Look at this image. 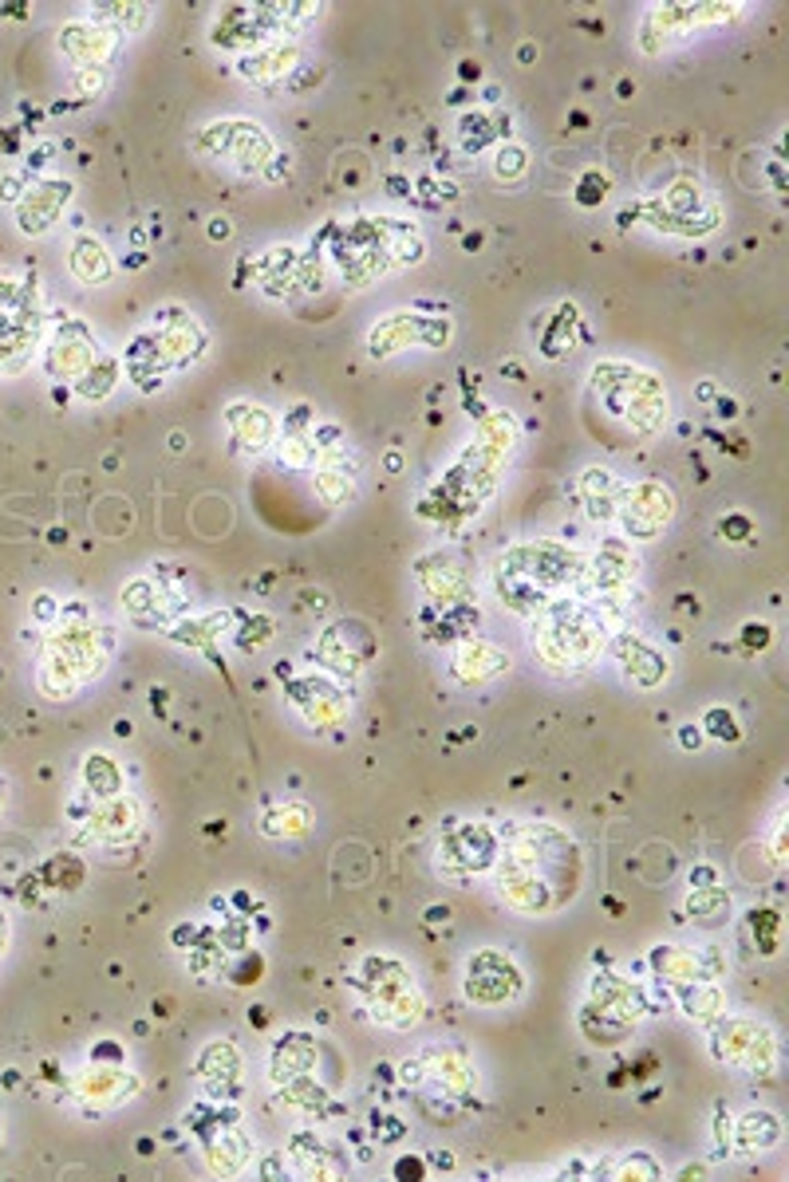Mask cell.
<instances>
[{
  "label": "cell",
  "mask_w": 789,
  "mask_h": 1182,
  "mask_svg": "<svg viewBox=\"0 0 789 1182\" xmlns=\"http://www.w3.org/2000/svg\"><path fill=\"white\" fill-rule=\"evenodd\" d=\"M691 884H715V872L711 867H699V872H691Z\"/></svg>",
  "instance_id": "b9f144b4"
},
{
  "label": "cell",
  "mask_w": 789,
  "mask_h": 1182,
  "mask_svg": "<svg viewBox=\"0 0 789 1182\" xmlns=\"http://www.w3.org/2000/svg\"><path fill=\"white\" fill-rule=\"evenodd\" d=\"M387 190H391V194H411V185H406V178H391V182H387Z\"/></svg>",
  "instance_id": "bcb514c9"
},
{
  "label": "cell",
  "mask_w": 789,
  "mask_h": 1182,
  "mask_svg": "<svg viewBox=\"0 0 789 1182\" xmlns=\"http://www.w3.org/2000/svg\"><path fill=\"white\" fill-rule=\"evenodd\" d=\"M197 1076L206 1080L214 1092L233 1084V1076H238V1049H233V1045H209V1049L202 1052V1060H197Z\"/></svg>",
  "instance_id": "4fadbf2b"
},
{
  "label": "cell",
  "mask_w": 789,
  "mask_h": 1182,
  "mask_svg": "<svg viewBox=\"0 0 789 1182\" xmlns=\"http://www.w3.org/2000/svg\"><path fill=\"white\" fill-rule=\"evenodd\" d=\"M292 1159H296V1167H301L304 1182H343L340 1159L324 1151L320 1143H312L308 1135H301V1140L292 1143Z\"/></svg>",
  "instance_id": "30bf717a"
},
{
  "label": "cell",
  "mask_w": 789,
  "mask_h": 1182,
  "mask_svg": "<svg viewBox=\"0 0 789 1182\" xmlns=\"http://www.w3.org/2000/svg\"><path fill=\"white\" fill-rule=\"evenodd\" d=\"M667 516H671V493L655 482L635 485L628 504H623V525L632 536H655L667 525Z\"/></svg>",
  "instance_id": "5b68a950"
},
{
  "label": "cell",
  "mask_w": 789,
  "mask_h": 1182,
  "mask_svg": "<svg viewBox=\"0 0 789 1182\" xmlns=\"http://www.w3.org/2000/svg\"><path fill=\"white\" fill-rule=\"evenodd\" d=\"M703 738L711 733V738H718L723 745H735V741H742V726L735 721V714H730L727 706H711L706 709V718H703Z\"/></svg>",
  "instance_id": "603a6c76"
},
{
  "label": "cell",
  "mask_w": 789,
  "mask_h": 1182,
  "mask_svg": "<svg viewBox=\"0 0 789 1182\" xmlns=\"http://www.w3.org/2000/svg\"><path fill=\"white\" fill-rule=\"evenodd\" d=\"M209 1162H214V1171H218L221 1179H233V1174L250 1162V1143L241 1140L233 1128L221 1131V1140L209 1143Z\"/></svg>",
  "instance_id": "5bb4252c"
},
{
  "label": "cell",
  "mask_w": 789,
  "mask_h": 1182,
  "mask_svg": "<svg viewBox=\"0 0 789 1182\" xmlns=\"http://www.w3.org/2000/svg\"><path fill=\"white\" fill-rule=\"evenodd\" d=\"M123 265H126V268H131V272H138V268H143V265H146V253H131V257H126V260H123Z\"/></svg>",
  "instance_id": "681fc988"
},
{
  "label": "cell",
  "mask_w": 789,
  "mask_h": 1182,
  "mask_svg": "<svg viewBox=\"0 0 789 1182\" xmlns=\"http://www.w3.org/2000/svg\"><path fill=\"white\" fill-rule=\"evenodd\" d=\"M769 638H774V631H769L766 623H746L742 635H738V647L746 650V655H758V650L769 647Z\"/></svg>",
  "instance_id": "f546056e"
},
{
  "label": "cell",
  "mask_w": 789,
  "mask_h": 1182,
  "mask_svg": "<svg viewBox=\"0 0 789 1182\" xmlns=\"http://www.w3.org/2000/svg\"><path fill=\"white\" fill-rule=\"evenodd\" d=\"M104 83H107L104 68H84V72H80V87H84V92L99 95V92H104Z\"/></svg>",
  "instance_id": "836d02e7"
},
{
  "label": "cell",
  "mask_w": 789,
  "mask_h": 1182,
  "mask_svg": "<svg viewBox=\"0 0 789 1182\" xmlns=\"http://www.w3.org/2000/svg\"><path fill=\"white\" fill-rule=\"evenodd\" d=\"M679 745L683 750H703V730L699 726H679Z\"/></svg>",
  "instance_id": "e575fe53"
},
{
  "label": "cell",
  "mask_w": 789,
  "mask_h": 1182,
  "mask_svg": "<svg viewBox=\"0 0 789 1182\" xmlns=\"http://www.w3.org/2000/svg\"><path fill=\"white\" fill-rule=\"evenodd\" d=\"M292 60H296V48H260L253 60H241V75H250L257 83L277 80V75L289 72Z\"/></svg>",
  "instance_id": "e0dca14e"
},
{
  "label": "cell",
  "mask_w": 789,
  "mask_h": 1182,
  "mask_svg": "<svg viewBox=\"0 0 789 1182\" xmlns=\"http://www.w3.org/2000/svg\"><path fill=\"white\" fill-rule=\"evenodd\" d=\"M4 946H9V915L0 911V954H4Z\"/></svg>",
  "instance_id": "f6af8a7d"
},
{
  "label": "cell",
  "mask_w": 789,
  "mask_h": 1182,
  "mask_svg": "<svg viewBox=\"0 0 789 1182\" xmlns=\"http://www.w3.org/2000/svg\"><path fill=\"white\" fill-rule=\"evenodd\" d=\"M138 824V804L131 796H107L92 808V832L99 840H126L131 828Z\"/></svg>",
  "instance_id": "9c48e42d"
},
{
  "label": "cell",
  "mask_w": 789,
  "mask_h": 1182,
  "mask_svg": "<svg viewBox=\"0 0 789 1182\" xmlns=\"http://www.w3.org/2000/svg\"><path fill=\"white\" fill-rule=\"evenodd\" d=\"M525 166H530V155L521 150L518 143H506L498 150V162H494V174L498 178H521L525 174Z\"/></svg>",
  "instance_id": "484cf974"
},
{
  "label": "cell",
  "mask_w": 789,
  "mask_h": 1182,
  "mask_svg": "<svg viewBox=\"0 0 789 1182\" xmlns=\"http://www.w3.org/2000/svg\"><path fill=\"white\" fill-rule=\"evenodd\" d=\"M36 611H40V619H52L56 604H52V599H48V596H40V599H36Z\"/></svg>",
  "instance_id": "ee69618b"
},
{
  "label": "cell",
  "mask_w": 789,
  "mask_h": 1182,
  "mask_svg": "<svg viewBox=\"0 0 789 1182\" xmlns=\"http://www.w3.org/2000/svg\"><path fill=\"white\" fill-rule=\"evenodd\" d=\"M462 650H466V655H474V662H470V667H454V674H458L462 682H489L494 674H498V670L509 667V658L498 655V650L489 647V643H466Z\"/></svg>",
  "instance_id": "2e32d148"
},
{
  "label": "cell",
  "mask_w": 789,
  "mask_h": 1182,
  "mask_svg": "<svg viewBox=\"0 0 789 1182\" xmlns=\"http://www.w3.org/2000/svg\"><path fill=\"white\" fill-rule=\"evenodd\" d=\"M233 430H238L241 450L257 453V450H265V442L272 438V418L265 411H253V406H250V411H245V422H241V426H233Z\"/></svg>",
  "instance_id": "7402d4cb"
},
{
  "label": "cell",
  "mask_w": 789,
  "mask_h": 1182,
  "mask_svg": "<svg viewBox=\"0 0 789 1182\" xmlns=\"http://www.w3.org/2000/svg\"><path fill=\"white\" fill-rule=\"evenodd\" d=\"M612 650L616 658L623 662V670L632 674L640 686H659V682L667 679V662L659 650H652L640 635H632V631H623V635L612 638Z\"/></svg>",
  "instance_id": "8992f818"
},
{
  "label": "cell",
  "mask_w": 789,
  "mask_h": 1182,
  "mask_svg": "<svg viewBox=\"0 0 789 1182\" xmlns=\"http://www.w3.org/2000/svg\"><path fill=\"white\" fill-rule=\"evenodd\" d=\"M652 962H655V970H659V977H671V982H683V986H691V977H699V954H695V950L659 946V950H652Z\"/></svg>",
  "instance_id": "9a60e30c"
},
{
  "label": "cell",
  "mask_w": 789,
  "mask_h": 1182,
  "mask_svg": "<svg viewBox=\"0 0 789 1182\" xmlns=\"http://www.w3.org/2000/svg\"><path fill=\"white\" fill-rule=\"evenodd\" d=\"M265 828H269V832H292V836H301L304 828H308V813H304V808H296V804H289V808H277V813H269Z\"/></svg>",
  "instance_id": "d4e9b609"
},
{
  "label": "cell",
  "mask_w": 789,
  "mask_h": 1182,
  "mask_svg": "<svg viewBox=\"0 0 789 1182\" xmlns=\"http://www.w3.org/2000/svg\"><path fill=\"white\" fill-rule=\"evenodd\" d=\"M458 75H462V83H466V87L482 83V68H478L474 60H462V63H458Z\"/></svg>",
  "instance_id": "d590c367"
},
{
  "label": "cell",
  "mask_w": 789,
  "mask_h": 1182,
  "mask_svg": "<svg viewBox=\"0 0 789 1182\" xmlns=\"http://www.w3.org/2000/svg\"><path fill=\"white\" fill-rule=\"evenodd\" d=\"M718 391H715V382H699V402H715Z\"/></svg>",
  "instance_id": "7bdbcfd3"
},
{
  "label": "cell",
  "mask_w": 789,
  "mask_h": 1182,
  "mask_svg": "<svg viewBox=\"0 0 789 1182\" xmlns=\"http://www.w3.org/2000/svg\"><path fill=\"white\" fill-rule=\"evenodd\" d=\"M135 1088H138L135 1076H126V1072L111 1069V1064H95V1069H87L84 1076H75L72 1096L84 1104L87 1111H107V1108H119L126 1096H135Z\"/></svg>",
  "instance_id": "277c9868"
},
{
  "label": "cell",
  "mask_w": 789,
  "mask_h": 1182,
  "mask_svg": "<svg viewBox=\"0 0 789 1182\" xmlns=\"http://www.w3.org/2000/svg\"><path fill=\"white\" fill-rule=\"evenodd\" d=\"M447 103H466V87H458V92L447 95Z\"/></svg>",
  "instance_id": "f907efd6"
},
{
  "label": "cell",
  "mask_w": 789,
  "mask_h": 1182,
  "mask_svg": "<svg viewBox=\"0 0 789 1182\" xmlns=\"http://www.w3.org/2000/svg\"><path fill=\"white\" fill-rule=\"evenodd\" d=\"M233 903H238L241 911H257V899H253L250 891H238V894H233Z\"/></svg>",
  "instance_id": "60d3db41"
},
{
  "label": "cell",
  "mask_w": 789,
  "mask_h": 1182,
  "mask_svg": "<svg viewBox=\"0 0 789 1182\" xmlns=\"http://www.w3.org/2000/svg\"><path fill=\"white\" fill-rule=\"evenodd\" d=\"M525 989V977L513 966V958L501 950H478L466 966V998L478 1006H501Z\"/></svg>",
  "instance_id": "3957f363"
},
{
  "label": "cell",
  "mask_w": 789,
  "mask_h": 1182,
  "mask_svg": "<svg viewBox=\"0 0 789 1182\" xmlns=\"http://www.w3.org/2000/svg\"><path fill=\"white\" fill-rule=\"evenodd\" d=\"M229 233H233V229H229L226 217H214V221H209V241H229Z\"/></svg>",
  "instance_id": "74e56055"
},
{
  "label": "cell",
  "mask_w": 789,
  "mask_h": 1182,
  "mask_svg": "<svg viewBox=\"0 0 789 1182\" xmlns=\"http://www.w3.org/2000/svg\"><path fill=\"white\" fill-rule=\"evenodd\" d=\"M462 248H466V253H474V248H482V233H466V236H462Z\"/></svg>",
  "instance_id": "7dc6e473"
},
{
  "label": "cell",
  "mask_w": 789,
  "mask_h": 1182,
  "mask_svg": "<svg viewBox=\"0 0 789 1182\" xmlns=\"http://www.w3.org/2000/svg\"><path fill=\"white\" fill-rule=\"evenodd\" d=\"M655 1179H659V1171H655V1162L647 1155H632L620 1167V1174H616V1182H655Z\"/></svg>",
  "instance_id": "f1b7e54d"
},
{
  "label": "cell",
  "mask_w": 789,
  "mask_h": 1182,
  "mask_svg": "<svg viewBox=\"0 0 789 1182\" xmlns=\"http://www.w3.org/2000/svg\"><path fill=\"white\" fill-rule=\"evenodd\" d=\"M399 1179L423 1182V1162H418V1159H403V1162H399Z\"/></svg>",
  "instance_id": "8d00e7d4"
},
{
  "label": "cell",
  "mask_w": 789,
  "mask_h": 1182,
  "mask_svg": "<svg viewBox=\"0 0 789 1182\" xmlns=\"http://www.w3.org/2000/svg\"><path fill=\"white\" fill-rule=\"evenodd\" d=\"M238 616H241V611H238ZM241 619H245V631H241V635H238V643H241V650H257L260 647V643H265V638H269L272 635V623H269V619H265V616H241Z\"/></svg>",
  "instance_id": "83f0119b"
},
{
  "label": "cell",
  "mask_w": 789,
  "mask_h": 1182,
  "mask_svg": "<svg viewBox=\"0 0 789 1182\" xmlns=\"http://www.w3.org/2000/svg\"><path fill=\"white\" fill-rule=\"evenodd\" d=\"M711 1049L723 1064L746 1072H769L778 1064V1040L758 1021H715Z\"/></svg>",
  "instance_id": "7a4b0ae2"
},
{
  "label": "cell",
  "mask_w": 789,
  "mask_h": 1182,
  "mask_svg": "<svg viewBox=\"0 0 789 1182\" xmlns=\"http://www.w3.org/2000/svg\"><path fill=\"white\" fill-rule=\"evenodd\" d=\"M683 1009L699 1021H718L723 1013V994L715 986H683Z\"/></svg>",
  "instance_id": "44dd1931"
},
{
  "label": "cell",
  "mask_w": 789,
  "mask_h": 1182,
  "mask_svg": "<svg viewBox=\"0 0 789 1182\" xmlns=\"http://www.w3.org/2000/svg\"><path fill=\"white\" fill-rule=\"evenodd\" d=\"M84 781L95 789V801H107V796H119V789H123V777H119V765H114L111 757H104V753H95V757H87V761H84Z\"/></svg>",
  "instance_id": "ac0fdd59"
},
{
  "label": "cell",
  "mask_w": 789,
  "mask_h": 1182,
  "mask_svg": "<svg viewBox=\"0 0 789 1182\" xmlns=\"http://www.w3.org/2000/svg\"><path fill=\"white\" fill-rule=\"evenodd\" d=\"M518 60H521V63H533V44H521Z\"/></svg>",
  "instance_id": "816d5d0a"
},
{
  "label": "cell",
  "mask_w": 789,
  "mask_h": 1182,
  "mask_svg": "<svg viewBox=\"0 0 789 1182\" xmlns=\"http://www.w3.org/2000/svg\"><path fill=\"white\" fill-rule=\"evenodd\" d=\"M730 911V899L723 891H695L691 894V915L695 918H715Z\"/></svg>",
  "instance_id": "4316f807"
},
{
  "label": "cell",
  "mask_w": 789,
  "mask_h": 1182,
  "mask_svg": "<svg viewBox=\"0 0 789 1182\" xmlns=\"http://www.w3.org/2000/svg\"><path fill=\"white\" fill-rule=\"evenodd\" d=\"M715 414H718V418H735V414H738V402L730 399V394H723V399H715Z\"/></svg>",
  "instance_id": "f35d334b"
},
{
  "label": "cell",
  "mask_w": 789,
  "mask_h": 1182,
  "mask_svg": "<svg viewBox=\"0 0 789 1182\" xmlns=\"http://www.w3.org/2000/svg\"><path fill=\"white\" fill-rule=\"evenodd\" d=\"M316 489H320V497L328 504L352 501V477H348V470H320V477H316Z\"/></svg>",
  "instance_id": "cb8c5ba5"
},
{
  "label": "cell",
  "mask_w": 789,
  "mask_h": 1182,
  "mask_svg": "<svg viewBox=\"0 0 789 1182\" xmlns=\"http://www.w3.org/2000/svg\"><path fill=\"white\" fill-rule=\"evenodd\" d=\"M387 470H391V473H399V470H403V453H399V450H391V453H387Z\"/></svg>",
  "instance_id": "c3c4849f"
},
{
  "label": "cell",
  "mask_w": 789,
  "mask_h": 1182,
  "mask_svg": "<svg viewBox=\"0 0 789 1182\" xmlns=\"http://www.w3.org/2000/svg\"><path fill=\"white\" fill-rule=\"evenodd\" d=\"M423 1069H430L435 1084H442L447 1096H470L478 1088V1069L470 1064V1057L462 1049H435L426 1052Z\"/></svg>",
  "instance_id": "52a82bcc"
},
{
  "label": "cell",
  "mask_w": 789,
  "mask_h": 1182,
  "mask_svg": "<svg viewBox=\"0 0 789 1182\" xmlns=\"http://www.w3.org/2000/svg\"><path fill=\"white\" fill-rule=\"evenodd\" d=\"M778 1140H781V1123H778V1116H769V1111H746V1116L738 1120V1147H742V1151H766V1147H774Z\"/></svg>",
  "instance_id": "7c38bea8"
},
{
  "label": "cell",
  "mask_w": 789,
  "mask_h": 1182,
  "mask_svg": "<svg viewBox=\"0 0 789 1182\" xmlns=\"http://www.w3.org/2000/svg\"><path fill=\"white\" fill-rule=\"evenodd\" d=\"M608 190H612V178H608V170H584L581 182H576V190H572V202L581 209H596L604 206V197H608Z\"/></svg>",
  "instance_id": "ffe728a7"
},
{
  "label": "cell",
  "mask_w": 789,
  "mask_h": 1182,
  "mask_svg": "<svg viewBox=\"0 0 789 1182\" xmlns=\"http://www.w3.org/2000/svg\"><path fill=\"white\" fill-rule=\"evenodd\" d=\"M355 986H360V998L367 1001V1009H372V1018L379 1025L411 1028L423 1018L426 1001L418 994V982L399 958H379V954L364 958Z\"/></svg>",
  "instance_id": "6da1fadb"
},
{
  "label": "cell",
  "mask_w": 789,
  "mask_h": 1182,
  "mask_svg": "<svg viewBox=\"0 0 789 1182\" xmlns=\"http://www.w3.org/2000/svg\"><path fill=\"white\" fill-rule=\"evenodd\" d=\"M718 533L727 536V540H750V536H754V521H750L746 513H727L723 516V525H718Z\"/></svg>",
  "instance_id": "1f68e13d"
},
{
  "label": "cell",
  "mask_w": 789,
  "mask_h": 1182,
  "mask_svg": "<svg viewBox=\"0 0 789 1182\" xmlns=\"http://www.w3.org/2000/svg\"><path fill=\"white\" fill-rule=\"evenodd\" d=\"M435 190H438V202H458V197H462V190H458L454 182H447V178H442Z\"/></svg>",
  "instance_id": "ab89813d"
},
{
  "label": "cell",
  "mask_w": 789,
  "mask_h": 1182,
  "mask_svg": "<svg viewBox=\"0 0 789 1182\" xmlns=\"http://www.w3.org/2000/svg\"><path fill=\"white\" fill-rule=\"evenodd\" d=\"M0 808H4V792H0Z\"/></svg>",
  "instance_id": "f5cc1de1"
},
{
  "label": "cell",
  "mask_w": 789,
  "mask_h": 1182,
  "mask_svg": "<svg viewBox=\"0 0 789 1182\" xmlns=\"http://www.w3.org/2000/svg\"><path fill=\"white\" fill-rule=\"evenodd\" d=\"M312 426V411L304 406V402H296L289 411V418H284V438H304Z\"/></svg>",
  "instance_id": "d6a6232c"
},
{
  "label": "cell",
  "mask_w": 789,
  "mask_h": 1182,
  "mask_svg": "<svg viewBox=\"0 0 789 1182\" xmlns=\"http://www.w3.org/2000/svg\"><path fill=\"white\" fill-rule=\"evenodd\" d=\"M458 134H462V150L466 155H478V150H486L489 143H494V119H489L486 111H474V114H462V123H458Z\"/></svg>",
  "instance_id": "d6986e66"
},
{
  "label": "cell",
  "mask_w": 789,
  "mask_h": 1182,
  "mask_svg": "<svg viewBox=\"0 0 789 1182\" xmlns=\"http://www.w3.org/2000/svg\"><path fill=\"white\" fill-rule=\"evenodd\" d=\"M289 694H292V702L304 709V718L316 721V726H328V721L343 718V709H348L343 694L328 679L289 682Z\"/></svg>",
  "instance_id": "ba28073f"
},
{
  "label": "cell",
  "mask_w": 789,
  "mask_h": 1182,
  "mask_svg": "<svg viewBox=\"0 0 789 1182\" xmlns=\"http://www.w3.org/2000/svg\"><path fill=\"white\" fill-rule=\"evenodd\" d=\"M284 458H289V465H308L312 458H320V450L304 434V438H284Z\"/></svg>",
  "instance_id": "4dcf8cb0"
},
{
  "label": "cell",
  "mask_w": 789,
  "mask_h": 1182,
  "mask_svg": "<svg viewBox=\"0 0 789 1182\" xmlns=\"http://www.w3.org/2000/svg\"><path fill=\"white\" fill-rule=\"evenodd\" d=\"M72 272L84 284H104V280H111V257H107V248L95 241V236H80L72 245Z\"/></svg>",
  "instance_id": "8fae6325"
}]
</instances>
